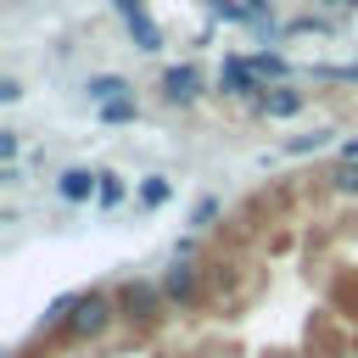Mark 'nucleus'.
Returning a JSON list of instances; mask_svg holds the SVG:
<instances>
[{"mask_svg": "<svg viewBox=\"0 0 358 358\" xmlns=\"http://www.w3.org/2000/svg\"><path fill=\"white\" fill-rule=\"evenodd\" d=\"M28 358H358V151L252 179L157 274L62 302Z\"/></svg>", "mask_w": 358, "mask_h": 358, "instance_id": "f257e3e1", "label": "nucleus"}]
</instances>
